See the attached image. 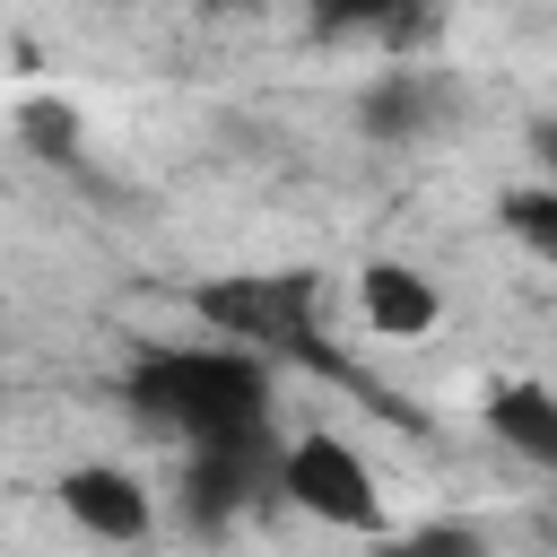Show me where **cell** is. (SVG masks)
Masks as SVG:
<instances>
[{
	"mask_svg": "<svg viewBox=\"0 0 557 557\" xmlns=\"http://www.w3.org/2000/svg\"><path fill=\"white\" fill-rule=\"evenodd\" d=\"M131 400L157 426L218 444V435L270 426V366L252 348H157V357L131 366Z\"/></svg>",
	"mask_w": 557,
	"mask_h": 557,
	"instance_id": "1",
	"label": "cell"
},
{
	"mask_svg": "<svg viewBox=\"0 0 557 557\" xmlns=\"http://www.w3.org/2000/svg\"><path fill=\"white\" fill-rule=\"evenodd\" d=\"M200 313H209V331H226V339H244V348L313 357V278H305V270L218 278V287H200Z\"/></svg>",
	"mask_w": 557,
	"mask_h": 557,
	"instance_id": "2",
	"label": "cell"
},
{
	"mask_svg": "<svg viewBox=\"0 0 557 557\" xmlns=\"http://www.w3.org/2000/svg\"><path fill=\"white\" fill-rule=\"evenodd\" d=\"M278 496L305 505L313 522H339V531H374V522H383V487H374V470H366L339 435H296V444H278Z\"/></svg>",
	"mask_w": 557,
	"mask_h": 557,
	"instance_id": "3",
	"label": "cell"
},
{
	"mask_svg": "<svg viewBox=\"0 0 557 557\" xmlns=\"http://www.w3.org/2000/svg\"><path fill=\"white\" fill-rule=\"evenodd\" d=\"M183 487H191V513H200V522H226L235 505H252V496L278 487V435H270V426H244V435L200 444Z\"/></svg>",
	"mask_w": 557,
	"mask_h": 557,
	"instance_id": "4",
	"label": "cell"
},
{
	"mask_svg": "<svg viewBox=\"0 0 557 557\" xmlns=\"http://www.w3.org/2000/svg\"><path fill=\"white\" fill-rule=\"evenodd\" d=\"M61 505H70V522H87L96 540H148V487H139L131 470H104V461L61 470Z\"/></svg>",
	"mask_w": 557,
	"mask_h": 557,
	"instance_id": "5",
	"label": "cell"
},
{
	"mask_svg": "<svg viewBox=\"0 0 557 557\" xmlns=\"http://www.w3.org/2000/svg\"><path fill=\"white\" fill-rule=\"evenodd\" d=\"M357 305H366V322L392 331V339H418V331H435V313H444L435 278H418L409 261H374V270L357 278Z\"/></svg>",
	"mask_w": 557,
	"mask_h": 557,
	"instance_id": "6",
	"label": "cell"
},
{
	"mask_svg": "<svg viewBox=\"0 0 557 557\" xmlns=\"http://www.w3.org/2000/svg\"><path fill=\"white\" fill-rule=\"evenodd\" d=\"M487 435H505L522 461H557V392L548 383H496L487 392Z\"/></svg>",
	"mask_w": 557,
	"mask_h": 557,
	"instance_id": "7",
	"label": "cell"
},
{
	"mask_svg": "<svg viewBox=\"0 0 557 557\" xmlns=\"http://www.w3.org/2000/svg\"><path fill=\"white\" fill-rule=\"evenodd\" d=\"M426 113H435V104H426V87H418V78H383V87L366 96V131H374V139H409Z\"/></svg>",
	"mask_w": 557,
	"mask_h": 557,
	"instance_id": "8",
	"label": "cell"
},
{
	"mask_svg": "<svg viewBox=\"0 0 557 557\" xmlns=\"http://www.w3.org/2000/svg\"><path fill=\"white\" fill-rule=\"evenodd\" d=\"M17 131L35 139V157H78V113H70L61 96H35V104L17 113Z\"/></svg>",
	"mask_w": 557,
	"mask_h": 557,
	"instance_id": "9",
	"label": "cell"
},
{
	"mask_svg": "<svg viewBox=\"0 0 557 557\" xmlns=\"http://www.w3.org/2000/svg\"><path fill=\"white\" fill-rule=\"evenodd\" d=\"M383 557H487V540L470 522H418L409 540H392Z\"/></svg>",
	"mask_w": 557,
	"mask_h": 557,
	"instance_id": "10",
	"label": "cell"
},
{
	"mask_svg": "<svg viewBox=\"0 0 557 557\" xmlns=\"http://www.w3.org/2000/svg\"><path fill=\"white\" fill-rule=\"evenodd\" d=\"M426 0H313V26H400V17H418Z\"/></svg>",
	"mask_w": 557,
	"mask_h": 557,
	"instance_id": "11",
	"label": "cell"
},
{
	"mask_svg": "<svg viewBox=\"0 0 557 557\" xmlns=\"http://www.w3.org/2000/svg\"><path fill=\"white\" fill-rule=\"evenodd\" d=\"M505 226H513L522 244L557 252V191H513V200H505Z\"/></svg>",
	"mask_w": 557,
	"mask_h": 557,
	"instance_id": "12",
	"label": "cell"
}]
</instances>
